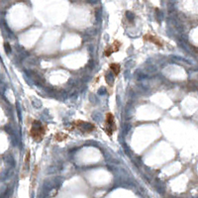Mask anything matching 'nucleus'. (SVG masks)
Listing matches in <instances>:
<instances>
[{
  "label": "nucleus",
  "instance_id": "obj_4",
  "mask_svg": "<svg viewBox=\"0 0 198 198\" xmlns=\"http://www.w3.org/2000/svg\"><path fill=\"white\" fill-rule=\"evenodd\" d=\"M144 40H146V41H149V42L154 43V44L157 45L159 47H162V44L161 43V41H160V40H157L156 37L151 36V34H147L146 36L144 37Z\"/></svg>",
  "mask_w": 198,
  "mask_h": 198
},
{
  "label": "nucleus",
  "instance_id": "obj_3",
  "mask_svg": "<svg viewBox=\"0 0 198 198\" xmlns=\"http://www.w3.org/2000/svg\"><path fill=\"white\" fill-rule=\"evenodd\" d=\"M121 46V44L118 41H116V42H114V44L111 46L110 48H108V49H106V51H105V56H107V57H109L110 55L112 54V52H117L118 50H119V48H120Z\"/></svg>",
  "mask_w": 198,
  "mask_h": 198
},
{
  "label": "nucleus",
  "instance_id": "obj_5",
  "mask_svg": "<svg viewBox=\"0 0 198 198\" xmlns=\"http://www.w3.org/2000/svg\"><path fill=\"white\" fill-rule=\"evenodd\" d=\"M110 68L113 70L115 75H117L118 73L120 72V65H119L118 63H111V64H110Z\"/></svg>",
  "mask_w": 198,
  "mask_h": 198
},
{
  "label": "nucleus",
  "instance_id": "obj_1",
  "mask_svg": "<svg viewBox=\"0 0 198 198\" xmlns=\"http://www.w3.org/2000/svg\"><path fill=\"white\" fill-rule=\"evenodd\" d=\"M31 134L32 137L37 140V141H40L41 139L43 138V136L45 134V130L43 128L42 124L38 121H35L34 124H33V127H32V130H31Z\"/></svg>",
  "mask_w": 198,
  "mask_h": 198
},
{
  "label": "nucleus",
  "instance_id": "obj_6",
  "mask_svg": "<svg viewBox=\"0 0 198 198\" xmlns=\"http://www.w3.org/2000/svg\"><path fill=\"white\" fill-rule=\"evenodd\" d=\"M4 47H5V51L7 54H9V52H11V48H10V45L9 44H7V43H5V45H4Z\"/></svg>",
  "mask_w": 198,
  "mask_h": 198
},
{
  "label": "nucleus",
  "instance_id": "obj_2",
  "mask_svg": "<svg viewBox=\"0 0 198 198\" xmlns=\"http://www.w3.org/2000/svg\"><path fill=\"white\" fill-rule=\"evenodd\" d=\"M104 130H105V132L108 134V136L112 135L113 131L115 130L114 116L111 114V113H108L107 116H106V125H105Z\"/></svg>",
  "mask_w": 198,
  "mask_h": 198
}]
</instances>
